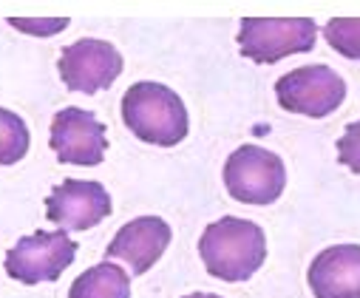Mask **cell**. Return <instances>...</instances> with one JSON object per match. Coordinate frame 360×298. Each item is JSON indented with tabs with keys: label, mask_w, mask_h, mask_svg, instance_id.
Masks as SVG:
<instances>
[{
	"label": "cell",
	"mask_w": 360,
	"mask_h": 298,
	"mask_svg": "<svg viewBox=\"0 0 360 298\" xmlns=\"http://www.w3.org/2000/svg\"><path fill=\"white\" fill-rule=\"evenodd\" d=\"M307 281L315 298H360V244H335L318 253Z\"/></svg>",
	"instance_id": "cell-11"
},
{
	"label": "cell",
	"mask_w": 360,
	"mask_h": 298,
	"mask_svg": "<svg viewBox=\"0 0 360 298\" xmlns=\"http://www.w3.org/2000/svg\"><path fill=\"white\" fill-rule=\"evenodd\" d=\"M49 145L63 165L97 168V165H103L105 151H108L105 125L91 111L68 106L54 114Z\"/></svg>",
	"instance_id": "cell-8"
},
{
	"label": "cell",
	"mask_w": 360,
	"mask_h": 298,
	"mask_svg": "<svg viewBox=\"0 0 360 298\" xmlns=\"http://www.w3.org/2000/svg\"><path fill=\"white\" fill-rule=\"evenodd\" d=\"M111 216V193L100 182L65 179L46 199V219L60 230H91Z\"/></svg>",
	"instance_id": "cell-9"
},
{
	"label": "cell",
	"mask_w": 360,
	"mask_h": 298,
	"mask_svg": "<svg viewBox=\"0 0 360 298\" xmlns=\"http://www.w3.org/2000/svg\"><path fill=\"white\" fill-rule=\"evenodd\" d=\"M29 125L20 114L0 108V165H18L29 154Z\"/></svg>",
	"instance_id": "cell-13"
},
{
	"label": "cell",
	"mask_w": 360,
	"mask_h": 298,
	"mask_svg": "<svg viewBox=\"0 0 360 298\" xmlns=\"http://www.w3.org/2000/svg\"><path fill=\"white\" fill-rule=\"evenodd\" d=\"M57 71L68 91L97 94L117 82L122 74V54L97 37H82L63 49L57 60Z\"/></svg>",
	"instance_id": "cell-7"
},
{
	"label": "cell",
	"mask_w": 360,
	"mask_h": 298,
	"mask_svg": "<svg viewBox=\"0 0 360 298\" xmlns=\"http://www.w3.org/2000/svg\"><path fill=\"white\" fill-rule=\"evenodd\" d=\"M224 187L236 202L273 205L287 187V168L278 154L261 145H241L224 162Z\"/></svg>",
	"instance_id": "cell-3"
},
{
	"label": "cell",
	"mask_w": 360,
	"mask_h": 298,
	"mask_svg": "<svg viewBox=\"0 0 360 298\" xmlns=\"http://www.w3.org/2000/svg\"><path fill=\"white\" fill-rule=\"evenodd\" d=\"M77 259V242L65 233H29L23 236L4 259L6 275L20 284H40V281H57L65 267Z\"/></svg>",
	"instance_id": "cell-6"
},
{
	"label": "cell",
	"mask_w": 360,
	"mask_h": 298,
	"mask_svg": "<svg viewBox=\"0 0 360 298\" xmlns=\"http://www.w3.org/2000/svg\"><path fill=\"white\" fill-rule=\"evenodd\" d=\"M276 97L284 111L321 120L343 106L346 80L329 66H304L278 77Z\"/></svg>",
	"instance_id": "cell-5"
},
{
	"label": "cell",
	"mask_w": 360,
	"mask_h": 298,
	"mask_svg": "<svg viewBox=\"0 0 360 298\" xmlns=\"http://www.w3.org/2000/svg\"><path fill=\"white\" fill-rule=\"evenodd\" d=\"M199 256L213 278L247 281L266 259V236L250 219L224 216L205 228L199 239Z\"/></svg>",
	"instance_id": "cell-2"
},
{
	"label": "cell",
	"mask_w": 360,
	"mask_h": 298,
	"mask_svg": "<svg viewBox=\"0 0 360 298\" xmlns=\"http://www.w3.org/2000/svg\"><path fill=\"white\" fill-rule=\"evenodd\" d=\"M122 123L125 128L159 148H173L188 137V108L173 88L162 82H134L122 97Z\"/></svg>",
	"instance_id": "cell-1"
},
{
	"label": "cell",
	"mask_w": 360,
	"mask_h": 298,
	"mask_svg": "<svg viewBox=\"0 0 360 298\" xmlns=\"http://www.w3.org/2000/svg\"><path fill=\"white\" fill-rule=\"evenodd\" d=\"M170 239H173V233H170V225L165 219L139 216V219H134L117 230L105 256H108V261L111 259L125 261L134 275H142L165 256Z\"/></svg>",
	"instance_id": "cell-10"
},
{
	"label": "cell",
	"mask_w": 360,
	"mask_h": 298,
	"mask_svg": "<svg viewBox=\"0 0 360 298\" xmlns=\"http://www.w3.org/2000/svg\"><path fill=\"white\" fill-rule=\"evenodd\" d=\"M185 298H221V295H216V292H191Z\"/></svg>",
	"instance_id": "cell-17"
},
{
	"label": "cell",
	"mask_w": 360,
	"mask_h": 298,
	"mask_svg": "<svg viewBox=\"0 0 360 298\" xmlns=\"http://www.w3.org/2000/svg\"><path fill=\"white\" fill-rule=\"evenodd\" d=\"M68 298H131V278L120 264L103 261L74 278Z\"/></svg>",
	"instance_id": "cell-12"
},
{
	"label": "cell",
	"mask_w": 360,
	"mask_h": 298,
	"mask_svg": "<svg viewBox=\"0 0 360 298\" xmlns=\"http://www.w3.org/2000/svg\"><path fill=\"white\" fill-rule=\"evenodd\" d=\"M15 29L26 32V35H37V37H49L57 35L68 26V18H51V20H29V18H12L9 20Z\"/></svg>",
	"instance_id": "cell-16"
},
{
	"label": "cell",
	"mask_w": 360,
	"mask_h": 298,
	"mask_svg": "<svg viewBox=\"0 0 360 298\" xmlns=\"http://www.w3.org/2000/svg\"><path fill=\"white\" fill-rule=\"evenodd\" d=\"M323 35L338 54L349 60H360V18H332Z\"/></svg>",
	"instance_id": "cell-14"
},
{
	"label": "cell",
	"mask_w": 360,
	"mask_h": 298,
	"mask_svg": "<svg viewBox=\"0 0 360 298\" xmlns=\"http://www.w3.org/2000/svg\"><path fill=\"white\" fill-rule=\"evenodd\" d=\"M318 26L309 18H244L238 29L241 54L252 63L273 66L290 54L312 51Z\"/></svg>",
	"instance_id": "cell-4"
},
{
	"label": "cell",
	"mask_w": 360,
	"mask_h": 298,
	"mask_svg": "<svg viewBox=\"0 0 360 298\" xmlns=\"http://www.w3.org/2000/svg\"><path fill=\"white\" fill-rule=\"evenodd\" d=\"M338 162L352 173H360V120L346 125L343 137L338 139Z\"/></svg>",
	"instance_id": "cell-15"
}]
</instances>
